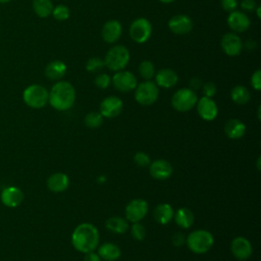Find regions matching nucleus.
Instances as JSON below:
<instances>
[{"mask_svg":"<svg viewBox=\"0 0 261 261\" xmlns=\"http://www.w3.org/2000/svg\"><path fill=\"white\" fill-rule=\"evenodd\" d=\"M100 234L98 228L90 223H80L71 233V244L73 248L81 253H89L98 248Z\"/></svg>","mask_w":261,"mask_h":261,"instance_id":"obj_1","label":"nucleus"},{"mask_svg":"<svg viewBox=\"0 0 261 261\" xmlns=\"http://www.w3.org/2000/svg\"><path fill=\"white\" fill-rule=\"evenodd\" d=\"M75 89L66 81L56 82L50 92L48 103L58 111H65L71 108L75 102Z\"/></svg>","mask_w":261,"mask_h":261,"instance_id":"obj_2","label":"nucleus"},{"mask_svg":"<svg viewBox=\"0 0 261 261\" xmlns=\"http://www.w3.org/2000/svg\"><path fill=\"white\" fill-rule=\"evenodd\" d=\"M186 244L191 252L195 254H204L212 248L214 238L212 233L206 229H196L188 234Z\"/></svg>","mask_w":261,"mask_h":261,"instance_id":"obj_3","label":"nucleus"},{"mask_svg":"<svg viewBox=\"0 0 261 261\" xmlns=\"http://www.w3.org/2000/svg\"><path fill=\"white\" fill-rule=\"evenodd\" d=\"M130 54L128 49L123 45H115L108 50L105 55V66L111 71L123 70L129 62Z\"/></svg>","mask_w":261,"mask_h":261,"instance_id":"obj_4","label":"nucleus"},{"mask_svg":"<svg viewBox=\"0 0 261 261\" xmlns=\"http://www.w3.org/2000/svg\"><path fill=\"white\" fill-rule=\"evenodd\" d=\"M22 100L24 104L31 108H43L48 103L49 91L42 85H30L22 92Z\"/></svg>","mask_w":261,"mask_h":261,"instance_id":"obj_5","label":"nucleus"},{"mask_svg":"<svg viewBox=\"0 0 261 261\" xmlns=\"http://www.w3.org/2000/svg\"><path fill=\"white\" fill-rule=\"evenodd\" d=\"M198 101L195 91L190 88H181L174 92L171 97V106L178 112H187L192 110Z\"/></svg>","mask_w":261,"mask_h":261,"instance_id":"obj_6","label":"nucleus"},{"mask_svg":"<svg viewBox=\"0 0 261 261\" xmlns=\"http://www.w3.org/2000/svg\"><path fill=\"white\" fill-rule=\"evenodd\" d=\"M159 96L158 86L153 81H144L137 85L135 89V100L143 106L154 104Z\"/></svg>","mask_w":261,"mask_h":261,"instance_id":"obj_7","label":"nucleus"},{"mask_svg":"<svg viewBox=\"0 0 261 261\" xmlns=\"http://www.w3.org/2000/svg\"><path fill=\"white\" fill-rule=\"evenodd\" d=\"M152 35V24L145 17L136 18L129 27V37L130 39L138 43L144 44L146 43Z\"/></svg>","mask_w":261,"mask_h":261,"instance_id":"obj_8","label":"nucleus"},{"mask_svg":"<svg viewBox=\"0 0 261 261\" xmlns=\"http://www.w3.org/2000/svg\"><path fill=\"white\" fill-rule=\"evenodd\" d=\"M149 205L144 199H134L125 206V219L132 223L140 222L148 213Z\"/></svg>","mask_w":261,"mask_h":261,"instance_id":"obj_9","label":"nucleus"},{"mask_svg":"<svg viewBox=\"0 0 261 261\" xmlns=\"http://www.w3.org/2000/svg\"><path fill=\"white\" fill-rule=\"evenodd\" d=\"M111 83L117 91L127 93L136 89L138 80L133 72L127 70H119L116 71L111 77Z\"/></svg>","mask_w":261,"mask_h":261,"instance_id":"obj_10","label":"nucleus"},{"mask_svg":"<svg viewBox=\"0 0 261 261\" xmlns=\"http://www.w3.org/2000/svg\"><path fill=\"white\" fill-rule=\"evenodd\" d=\"M243 41L236 33H226L220 40V47L227 56H238L243 50Z\"/></svg>","mask_w":261,"mask_h":261,"instance_id":"obj_11","label":"nucleus"},{"mask_svg":"<svg viewBox=\"0 0 261 261\" xmlns=\"http://www.w3.org/2000/svg\"><path fill=\"white\" fill-rule=\"evenodd\" d=\"M123 109V102L116 96H108L100 103V113L103 117L114 118L118 116Z\"/></svg>","mask_w":261,"mask_h":261,"instance_id":"obj_12","label":"nucleus"},{"mask_svg":"<svg viewBox=\"0 0 261 261\" xmlns=\"http://www.w3.org/2000/svg\"><path fill=\"white\" fill-rule=\"evenodd\" d=\"M196 107L199 116L206 121L214 120L218 114V107L215 101L209 97L203 96L202 98L198 99Z\"/></svg>","mask_w":261,"mask_h":261,"instance_id":"obj_13","label":"nucleus"},{"mask_svg":"<svg viewBox=\"0 0 261 261\" xmlns=\"http://www.w3.org/2000/svg\"><path fill=\"white\" fill-rule=\"evenodd\" d=\"M23 199V192L15 186H9L4 188L0 194L1 203L8 208L18 207L22 203Z\"/></svg>","mask_w":261,"mask_h":261,"instance_id":"obj_14","label":"nucleus"},{"mask_svg":"<svg viewBox=\"0 0 261 261\" xmlns=\"http://www.w3.org/2000/svg\"><path fill=\"white\" fill-rule=\"evenodd\" d=\"M230 251L236 259L245 261L252 255L253 249L250 241L244 237H237L230 243Z\"/></svg>","mask_w":261,"mask_h":261,"instance_id":"obj_15","label":"nucleus"},{"mask_svg":"<svg viewBox=\"0 0 261 261\" xmlns=\"http://www.w3.org/2000/svg\"><path fill=\"white\" fill-rule=\"evenodd\" d=\"M228 28L232 31V33H244L246 32L251 24L249 16L240 10H233L229 12V15L226 19Z\"/></svg>","mask_w":261,"mask_h":261,"instance_id":"obj_16","label":"nucleus"},{"mask_svg":"<svg viewBox=\"0 0 261 261\" xmlns=\"http://www.w3.org/2000/svg\"><path fill=\"white\" fill-rule=\"evenodd\" d=\"M193 20L189 15L176 14L168 20V29L175 35H187L193 30Z\"/></svg>","mask_w":261,"mask_h":261,"instance_id":"obj_17","label":"nucleus"},{"mask_svg":"<svg viewBox=\"0 0 261 261\" xmlns=\"http://www.w3.org/2000/svg\"><path fill=\"white\" fill-rule=\"evenodd\" d=\"M150 175L158 180H164L171 176L173 172L172 165L165 159H157L149 164Z\"/></svg>","mask_w":261,"mask_h":261,"instance_id":"obj_18","label":"nucleus"},{"mask_svg":"<svg viewBox=\"0 0 261 261\" xmlns=\"http://www.w3.org/2000/svg\"><path fill=\"white\" fill-rule=\"evenodd\" d=\"M121 34H122L121 23L116 19H110L106 21L103 24V28L101 31L102 39L109 44H112L118 41Z\"/></svg>","mask_w":261,"mask_h":261,"instance_id":"obj_19","label":"nucleus"},{"mask_svg":"<svg viewBox=\"0 0 261 261\" xmlns=\"http://www.w3.org/2000/svg\"><path fill=\"white\" fill-rule=\"evenodd\" d=\"M155 84L164 89L174 87L178 82L177 73L171 68H162L155 73Z\"/></svg>","mask_w":261,"mask_h":261,"instance_id":"obj_20","label":"nucleus"},{"mask_svg":"<svg viewBox=\"0 0 261 261\" xmlns=\"http://www.w3.org/2000/svg\"><path fill=\"white\" fill-rule=\"evenodd\" d=\"M69 186V178L63 172H55L47 179V188L53 193H62Z\"/></svg>","mask_w":261,"mask_h":261,"instance_id":"obj_21","label":"nucleus"},{"mask_svg":"<svg viewBox=\"0 0 261 261\" xmlns=\"http://www.w3.org/2000/svg\"><path fill=\"white\" fill-rule=\"evenodd\" d=\"M66 64L61 60H53L45 67V75L51 81H59L66 73Z\"/></svg>","mask_w":261,"mask_h":261,"instance_id":"obj_22","label":"nucleus"},{"mask_svg":"<svg viewBox=\"0 0 261 261\" xmlns=\"http://www.w3.org/2000/svg\"><path fill=\"white\" fill-rule=\"evenodd\" d=\"M224 133L229 139H240L246 133V124L237 118L228 119L224 124Z\"/></svg>","mask_w":261,"mask_h":261,"instance_id":"obj_23","label":"nucleus"},{"mask_svg":"<svg viewBox=\"0 0 261 261\" xmlns=\"http://www.w3.org/2000/svg\"><path fill=\"white\" fill-rule=\"evenodd\" d=\"M174 211L172 209V206L168 203H160L158 204L153 212L154 219L159 224H167L171 221L173 218Z\"/></svg>","mask_w":261,"mask_h":261,"instance_id":"obj_24","label":"nucleus"},{"mask_svg":"<svg viewBox=\"0 0 261 261\" xmlns=\"http://www.w3.org/2000/svg\"><path fill=\"white\" fill-rule=\"evenodd\" d=\"M98 255L101 258V260L115 261L120 257L121 251L120 248L113 243H104L101 246H99Z\"/></svg>","mask_w":261,"mask_h":261,"instance_id":"obj_25","label":"nucleus"},{"mask_svg":"<svg viewBox=\"0 0 261 261\" xmlns=\"http://www.w3.org/2000/svg\"><path fill=\"white\" fill-rule=\"evenodd\" d=\"M173 218L175 223L182 229L190 228L195 221L193 211L187 207H181L178 210H176V212L173 215Z\"/></svg>","mask_w":261,"mask_h":261,"instance_id":"obj_26","label":"nucleus"},{"mask_svg":"<svg viewBox=\"0 0 261 261\" xmlns=\"http://www.w3.org/2000/svg\"><path fill=\"white\" fill-rule=\"evenodd\" d=\"M105 226L109 231L117 234L125 233L129 227L128 221L120 216L109 217L105 222Z\"/></svg>","mask_w":261,"mask_h":261,"instance_id":"obj_27","label":"nucleus"},{"mask_svg":"<svg viewBox=\"0 0 261 261\" xmlns=\"http://www.w3.org/2000/svg\"><path fill=\"white\" fill-rule=\"evenodd\" d=\"M230 98L231 100L238 104V105H244L247 104L251 99V93L243 85L234 86L230 91Z\"/></svg>","mask_w":261,"mask_h":261,"instance_id":"obj_28","label":"nucleus"},{"mask_svg":"<svg viewBox=\"0 0 261 261\" xmlns=\"http://www.w3.org/2000/svg\"><path fill=\"white\" fill-rule=\"evenodd\" d=\"M53 7L51 0H33L34 12L41 18H46L51 15Z\"/></svg>","mask_w":261,"mask_h":261,"instance_id":"obj_29","label":"nucleus"},{"mask_svg":"<svg viewBox=\"0 0 261 261\" xmlns=\"http://www.w3.org/2000/svg\"><path fill=\"white\" fill-rule=\"evenodd\" d=\"M138 71L140 75L145 80V81H150L152 77H154L156 70H155V65L152 61L150 60H143L138 67Z\"/></svg>","mask_w":261,"mask_h":261,"instance_id":"obj_30","label":"nucleus"},{"mask_svg":"<svg viewBox=\"0 0 261 261\" xmlns=\"http://www.w3.org/2000/svg\"><path fill=\"white\" fill-rule=\"evenodd\" d=\"M103 119L104 117L100 112L92 111L85 116V124L89 128H98L102 125Z\"/></svg>","mask_w":261,"mask_h":261,"instance_id":"obj_31","label":"nucleus"},{"mask_svg":"<svg viewBox=\"0 0 261 261\" xmlns=\"http://www.w3.org/2000/svg\"><path fill=\"white\" fill-rule=\"evenodd\" d=\"M104 66H105L104 59H101L99 57H92L88 59L86 63V70L91 73H96L102 70Z\"/></svg>","mask_w":261,"mask_h":261,"instance_id":"obj_32","label":"nucleus"},{"mask_svg":"<svg viewBox=\"0 0 261 261\" xmlns=\"http://www.w3.org/2000/svg\"><path fill=\"white\" fill-rule=\"evenodd\" d=\"M69 14H70V11H69V8L66 6V5H63V4H58L56 6L53 7V10H52V15L55 19L59 20V21H63V20H66L68 17H69Z\"/></svg>","mask_w":261,"mask_h":261,"instance_id":"obj_33","label":"nucleus"},{"mask_svg":"<svg viewBox=\"0 0 261 261\" xmlns=\"http://www.w3.org/2000/svg\"><path fill=\"white\" fill-rule=\"evenodd\" d=\"M130 234L136 241H143L146 238V228L140 222H135L130 226Z\"/></svg>","mask_w":261,"mask_h":261,"instance_id":"obj_34","label":"nucleus"},{"mask_svg":"<svg viewBox=\"0 0 261 261\" xmlns=\"http://www.w3.org/2000/svg\"><path fill=\"white\" fill-rule=\"evenodd\" d=\"M94 84L97 88L104 90L110 86L111 77L107 73H99L96 75L94 80Z\"/></svg>","mask_w":261,"mask_h":261,"instance_id":"obj_35","label":"nucleus"},{"mask_svg":"<svg viewBox=\"0 0 261 261\" xmlns=\"http://www.w3.org/2000/svg\"><path fill=\"white\" fill-rule=\"evenodd\" d=\"M134 162L140 167H146L149 166V164L151 163V159L147 153L137 152L134 156Z\"/></svg>","mask_w":261,"mask_h":261,"instance_id":"obj_36","label":"nucleus"},{"mask_svg":"<svg viewBox=\"0 0 261 261\" xmlns=\"http://www.w3.org/2000/svg\"><path fill=\"white\" fill-rule=\"evenodd\" d=\"M216 86L213 82H207L202 85V92L205 97L212 98L216 94Z\"/></svg>","mask_w":261,"mask_h":261,"instance_id":"obj_37","label":"nucleus"},{"mask_svg":"<svg viewBox=\"0 0 261 261\" xmlns=\"http://www.w3.org/2000/svg\"><path fill=\"white\" fill-rule=\"evenodd\" d=\"M251 86L255 91L261 90V70L257 69L251 75Z\"/></svg>","mask_w":261,"mask_h":261,"instance_id":"obj_38","label":"nucleus"},{"mask_svg":"<svg viewBox=\"0 0 261 261\" xmlns=\"http://www.w3.org/2000/svg\"><path fill=\"white\" fill-rule=\"evenodd\" d=\"M220 5L226 12H231L237 10L239 2L238 0H220Z\"/></svg>","mask_w":261,"mask_h":261,"instance_id":"obj_39","label":"nucleus"},{"mask_svg":"<svg viewBox=\"0 0 261 261\" xmlns=\"http://www.w3.org/2000/svg\"><path fill=\"white\" fill-rule=\"evenodd\" d=\"M240 5H241V8L247 12H253L258 7L257 2L255 0H242Z\"/></svg>","mask_w":261,"mask_h":261,"instance_id":"obj_40","label":"nucleus"},{"mask_svg":"<svg viewBox=\"0 0 261 261\" xmlns=\"http://www.w3.org/2000/svg\"><path fill=\"white\" fill-rule=\"evenodd\" d=\"M171 243L175 247H181L184 244H186V237L182 232L176 231L171 237Z\"/></svg>","mask_w":261,"mask_h":261,"instance_id":"obj_41","label":"nucleus"},{"mask_svg":"<svg viewBox=\"0 0 261 261\" xmlns=\"http://www.w3.org/2000/svg\"><path fill=\"white\" fill-rule=\"evenodd\" d=\"M202 85H203L202 80H201L200 77H198V76H195V77L191 79V81H190V89H192V90L195 91V92H196L197 90L201 89V88H202Z\"/></svg>","mask_w":261,"mask_h":261,"instance_id":"obj_42","label":"nucleus"},{"mask_svg":"<svg viewBox=\"0 0 261 261\" xmlns=\"http://www.w3.org/2000/svg\"><path fill=\"white\" fill-rule=\"evenodd\" d=\"M84 261H101V258L99 257L98 253L92 251V252H89V253L85 254Z\"/></svg>","mask_w":261,"mask_h":261,"instance_id":"obj_43","label":"nucleus"},{"mask_svg":"<svg viewBox=\"0 0 261 261\" xmlns=\"http://www.w3.org/2000/svg\"><path fill=\"white\" fill-rule=\"evenodd\" d=\"M243 47L247 48L248 50H254L256 48V43L254 40H248L245 44H243Z\"/></svg>","mask_w":261,"mask_h":261,"instance_id":"obj_44","label":"nucleus"},{"mask_svg":"<svg viewBox=\"0 0 261 261\" xmlns=\"http://www.w3.org/2000/svg\"><path fill=\"white\" fill-rule=\"evenodd\" d=\"M160 2H162V3H165V4H169V3H172V2H174L175 0H159Z\"/></svg>","mask_w":261,"mask_h":261,"instance_id":"obj_45","label":"nucleus"},{"mask_svg":"<svg viewBox=\"0 0 261 261\" xmlns=\"http://www.w3.org/2000/svg\"><path fill=\"white\" fill-rule=\"evenodd\" d=\"M260 109H261V107L259 106V107H258V119H259V120H260Z\"/></svg>","mask_w":261,"mask_h":261,"instance_id":"obj_46","label":"nucleus"},{"mask_svg":"<svg viewBox=\"0 0 261 261\" xmlns=\"http://www.w3.org/2000/svg\"><path fill=\"white\" fill-rule=\"evenodd\" d=\"M259 163H260V157H258V163H257V168L258 169H260V164Z\"/></svg>","mask_w":261,"mask_h":261,"instance_id":"obj_47","label":"nucleus"},{"mask_svg":"<svg viewBox=\"0 0 261 261\" xmlns=\"http://www.w3.org/2000/svg\"><path fill=\"white\" fill-rule=\"evenodd\" d=\"M10 0H0V3H7V2H9Z\"/></svg>","mask_w":261,"mask_h":261,"instance_id":"obj_48","label":"nucleus"}]
</instances>
